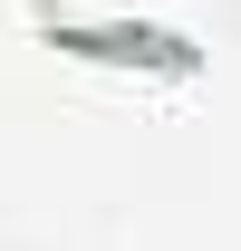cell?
Returning a JSON list of instances; mask_svg holds the SVG:
<instances>
[{
    "instance_id": "cell-1",
    "label": "cell",
    "mask_w": 241,
    "mask_h": 251,
    "mask_svg": "<svg viewBox=\"0 0 241 251\" xmlns=\"http://www.w3.org/2000/svg\"><path fill=\"white\" fill-rule=\"evenodd\" d=\"M29 39L77 68H116V77H154V87H193L203 77V39L145 10H106V0H29Z\"/></svg>"
}]
</instances>
